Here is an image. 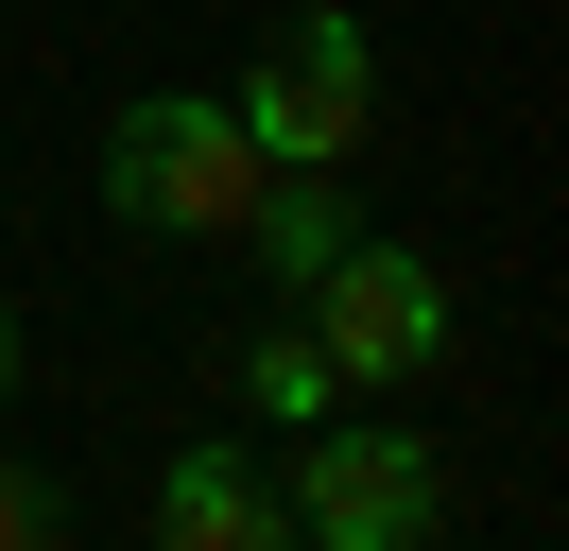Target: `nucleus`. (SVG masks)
Here are the masks:
<instances>
[{"label": "nucleus", "mask_w": 569, "mask_h": 551, "mask_svg": "<svg viewBox=\"0 0 569 551\" xmlns=\"http://www.w3.org/2000/svg\"><path fill=\"white\" fill-rule=\"evenodd\" d=\"M259 138H242V103H208V87H156V103H121L104 121V207L139 241H242V207H259Z\"/></svg>", "instance_id": "1"}, {"label": "nucleus", "mask_w": 569, "mask_h": 551, "mask_svg": "<svg viewBox=\"0 0 569 551\" xmlns=\"http://www.w3.org/2000/svg\"><path fill=\"white\" fill-rule=\"evenodd\" d=\"M293 328L328 344V379H346V397H415V379L449 362V276H431L415 241H346V259L293 293Z\"/></svg>", "instance_id": "2"}, {"label": "nucleus", "mask_w": 569, "mask_h": 551, "mask_svg": "<svg viewBox=\"0 0 569 551\" xmlns=\"http://www.w3.org/2000/svg\"><path fill=\"white\" fill-rule=\"evenodd\" d=\"M224 103H242V138H259L277 172H346L362 121H380V52H362V18H328V0H311V18L259 34V69H242Z\"/></svg>", "instance_id": "3"}, {"label": "nucleus", "mask_w": 569, "mask_h": 551, "mask_svg": "<svg viewBox=\"0 0 569 551\" xmlns=\"http://www.w3.org/2000/svg\"><path fill=\"white\" fill-rule=\"evenodd\" d=\"M293 534L311 551H431V517H449V465H431L415 431H293Z\"/></svg>", "instance_id": "4"}, {"label": "nucleus", "mask_w": 569, "mask_h": 551, "mask_svg": "<svg viewBox=\"0 0 569 551\" xmlns=\"http://www.w3.org/2000/svg\"><path fill=\"white\" fill-rule=\"evenodd\" d=\"M156 551H311L277 500V465L259 448H173V482H156Z\"/></svg>", "instance_id": "5"}, {"label": "nucleus", "mask_w": 569, "mask_h": 551, "mask_svg": "<svg viewBox=\"0 0 569 551\" xmlns=\"http://www.w3.org/2000/svg\"><path fill=\"white\" fill-rule=\"evenodd\" d=\"M362 241V207H346V172H259V207H242V259L277 276V293H311L328 259Z\"/></svg>", "instance_id": "6"}, {"label": "nucleus", "mask_w": 569, "mask_h": 551, "mask_svg": "<svg viewBox=\"0 0 569 551\" xmlns=\"http://www.w3.org/2000/svg\"><path fill=\"white\" fill-rule=\"evenodd\" d=\"M242 397L277 413V431H328V397H346V379H328L311 328H259V344H242Z\"/></svg>", "instance_id": "7"}, {"label": "nucleus", "mask_w": 569, "mask_h": 551, "mask_svg": "<svg viewBox=\"0 0 569 551\" xmlns=\"http://www.w3.org/2000/svg\"><path fill=\"white\" fill-rule=\"evenodd\" d=\"M52 534H70V500H52V482L0 448V551H52Z\"/></svg>", "instance_id": "8"}, {"label": "nucleus", "mask_w": 569, "mask_h": 551, "mask_svg": "<svg viewBox=\"0 0 569 551\" xmlns=\"http://www.w3.org/2000/svg\"><path fill=\"white\" fill-rule=\"evenodd\" d=\"M0 397H18V310H0Z\"/></svg>", "instance_id": "9"}]
</instances>
